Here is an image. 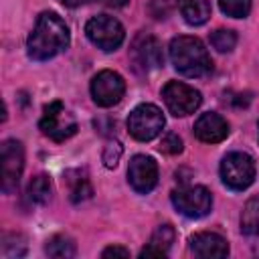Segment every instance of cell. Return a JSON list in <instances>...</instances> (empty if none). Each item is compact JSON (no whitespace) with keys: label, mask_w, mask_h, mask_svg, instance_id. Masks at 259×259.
I'll use <instances>...</instances> for the list:
<instances>
[{"label":"cell","mask_w":259,"mask_h":259,"mask_svg":"<svg viewBox=\"0 0 259 259\" xmlns=\"http://www.w3.org/2000/svg\"><path fill=\"white\" fill-rule=\"evenodd\" d=\"M132 59L138 69L142 71H154L164 65V55H162V45L158 42L156 36L148 32H140L134 42H132Z\"/></svg>","instance_id":"8fae6325"},{"label":"cell","mask_w":259,"mask_h":259,"mask_svg":"<svg viewBox=\"0 0 259 259\" xmlns=\"http://www.w3.org/2000/svg\"><path fill=\"white\" fill-rule=\"evenodd\" d=\"M127 182L140 194L150 192L158 182V164H156V160L152 156H146V154L134 156L130 160V166H127Z\"/></svg>","instance_id":"7c38bea8"},{"label":"cell","mask_w":259,"mask_h":259,"mask_svg":"<svg viewBox=\"0 0 259 259\" xmlns=\"http://www.w3.org/2000/svg\"><path fill=\"white\" fill-rule=\"evenodd\" d=\"M172 204L180 214L188 219H200L208 214L212 206V196L204 186H186L172 192Z\"/></svg>","instance_id":"ba28073f"},{"label":"cell","mask_w":259,"mask_h":259,"mask_svg":"<svg viewBox=\"0 0 259 259\" xmlns=\"http://www.w3.org/2000/svg\"><path fill=\"white\" fill-rule=\"evenodd\" d=\"M2 160V190L6 194L14 192L24 168V148L16 140H6L0 148Z\"/></svg>","instance_id":"30bf717a"},{"label":"cell","mask_w":259,"mask_h":259,"mask_svg":"<svg viewBox=\"0 0 259 259\" xmlns=\"http://www.w3.org/2000/svg\"><path fill=\"white\" fill-rule=\"evenodd\" d=\"M67 182H69V196L73 202H83L87 198H91L93 188L89 184V180L85 178V174H81L79 170L69 172L67 174Z\"/></svg>","instance_id":"ac0fdd59"},{"label":"cell","mask_w":259,"mask_h":259,"mask_svg":"<svg viewBox=\"0 0 259 259\" xmlns=\"http://www.w3.org/2000/svg\"><path fill=\"white\" fill-rule=\"evenodd\" d=\"M85 34L87 38L101 51H115L125 36V30L121 22L113 16L107 14H97L87 20L85 24Z\"/></svg>","instance_id":"277c9868"},{"label":"cell","mask_w":259,"mask_h":259,"mask_svg":"<svg viewBox=\"0 0 259 259\" xmlns=\"http://www.w3.org/2000/svg\"><path fill=\"white\" fill-rule=\"evenodd\" d=\"M69 28L57 12H42L28 36V57L34 61H49L69 47Z\"/></svg>","instance_id":"6da1fadb"},{"label":"cell","mask_w":259,"mask_h":259,"mask_svg":"<svg viewBox=\"0 0 259 259\" xmlns=\"http://www.w3.org/2000/svg\"><path fill=\"white\" fill-rule=\"evenodd\" d=\"M194 136L204 144H219L229 136V123L219 113H202L194 121Z\"/></svg>","instance_id":"4fadbf2b"},{"label":"cell","mask_w":259,"mask_h":259,"mask_svg":"<svg viewBox=\"0 0 259 259\" xmlns=\"http://www.w3.org/2000/svg\"><path fill=\"white\" fill-rule=\"evenodd\" d=\"M65 6H69V8H77V6H81L85 0H61Z\"/></svg>","instance_id":"4316f807"},{"label":"cell","mask_w":259,"mask_h":259,"mask_svg":"<svg viewBox=\"0 0 259 259\" xmlns=\"http://www.w3.org/2000/svg\"><path fill=\"white\" fill-rule=\"evenodd\" d=\"M174 229L170 225H160L154 233H152V239L150 243L140 251V257H148V255H158V257H164L166 251L170 249V245L174 243Z\"/></svg>","instance_id":"2e32d148"},{"label":"cell","mask_w":259,"mask_h":259,"mask_svg":"<svg viewBox=\"0 0 259 259\" xmlns=\"http://www.w3.org/2000/svg\"><path fill=\"white\" fill-rule=\"evenodd\" d=\"M241 233L247 239L251 251L259 255V196L251 198L241 214Z\"/></svg>","instance_id":"9a60e30c"},{"label":"cell","mask_w":259,"mask_h":259,"mask_svg":"<svg viewBox=\"0 0 259 259\" xmlns=\"http://www.w3.org/2000/svg\"><path fill=\"white\" fill-rule=\"evenodd\" d=\"M170 61L184 77H204L212 69V61L196 36H176L170 40Z\"/></svg>","instance_id":"7a4b0ae2"},{"label":"cell","mask_w":259,"mask_h":259,"mask_svg":"<svg viewBox=\"0 0 259 259\" xmlns=\"http://www.w3.org/2000/svg\"><path fill=\"white\" fill-rule=\"evenodd\" d=\"M219 6L231 18H245L251 12V0H219Z\"/></svg>","instance_id":"7402d4cb"},{"label":"cell","mask_w":259,"mask_h":259,"mask_svg":"<svg viewBox=\"0 0 259 259\" xmlns=\"http://www.w3.org/2000/svg\"><path fill=\"white\" fill-rule=\"evenodd\" d=\"M99 4H103V6H109V8H121V6H125L130 0H97Z\"/></svg>","instance_id":"484cf974"},{"label":"cell","mask_w":259,"mask_h":259,"mask_svg":"<svg viewBox=\"0 0 259 259\" xmlns=\"http://www.w3.org/2000/svg\"><path fill=\"white\" fill-rule=\"evenodd\" d=\"M180 14L192 26L204 24L210 18V2L208 0H178Z\"/></svg>","instance_id":"e0dca14e"},{"label":"cell","mask_w":259,"mask_h":259,"mask_svg":"<svg viewBox=\"0 0 259 259\" xmlns=\"http://www.w3.org/2000/svg\"><path fill=\"white\" fill-rule=\"evenodd\" d=\"M38 125L42 130V134L55 142H63L77 132V121L63 107L61 101H51L49 105H45V113H42Z\"/></svg>","instance_id":"52a82bcc"},{"label":"cell","mask_w":259,"mask_h":259,"mask_svg":"<svg viewBox=\"0 0 259 259\" xmlns=\"http://www.w3.org/2000/svg\"><path fill=\"white\" fill-rule=\"evenodd\" d=\"M101 257H130V251L119 245H111L101 253Z\"/></svg>","instance_id":"d4e9b609"},{"label":"cell","mask_w":259,"mask_h":259,"mask_svg":"<svg viewBox=\"0 0 259 259\" xmlns=\"http://www.w3.org/2000/svg\"><path fill=\"white\" fill-rule=\"evenodd\" d=\"M221 178L231 190H245L255 180V162L245 152H231L221 162Z\"/></svg>","instance_id":"3957f363"},{"label":"cell","mask_w":259,"mask_h":259,"mask_svg":"<svg viewBox=\"0 0 259 259\" xmlns=\"http://www.w3.org/2000/svg\"><path fill=\"white\" fill-rule=\"evenodd\" d=\"M162 97H164L168 111L176 117H184V115L194 113L202 101L200 93L194 87L180 83V81H168L162 89Z\"/></svg>","instance_id":"8992f818"},{"label":"cell","mask_w":259,"mask_h":259,"mask_svg":"<svg viewBox=\"0 0 259 259\" xmlns=\"http://www.w3.org/2000/svg\"><path fill=\"white\" fill-rule=\"evenodd\" d=\"M119 156H121V146L119 142H109L103 150V164L107 168H115L117 162H119Z\"/></svg>","instance_id":"603a6c76"},{"label":"cell","mask_w":259,"mask_h":259,"mask_svg":"<svg viewBox=\"0 0 259 259\" xmlns=\"http://www.w3.org/2000/svg\"><path fill=\"white\" fill-rule=\"evenodd\" d=\"M164 123H166L164 113L160 111V107L152 103H142L134 107L127 117V130L140 142H150L156 136H160L164 130Z\"/></svg>","instance_id":"5b68a950"},{"label":"cell","mask_w":259,"mask_h":259,"mask_svg":"<svg viewBox=\"0 0 259 259\" xmlns=\"http://www.w3.org/2000/svg\"><path fill=\"white\" fill-rule=\"evenodd\" d=\"M26 198L32 204H45L51 198V178L47 174H38L28 182Z\"/></svg>","instance_id":"ffe728a7"},{"label":"cell","mask_w":259,"mask_h":259,"mask_svg":"<svg viewBox=\"0 0 259 259\" xmlns=\"http://www.w3.org/2000/svg\"><path fill=\"white\" fill-rule=\"evenodd\" d=\"M45 253L49 257H55V259H71V257H75L77 249H75L73 239H69L65 235H55L53 239L47 241Z\"/></svg>","instance_id":"d6986e66"},{"label":"cell","mask_w":259,"mask_h":259,"mask_svg":"<svg viewBox=\"0 0 259 259\" xmlns=\"http://www.w3.org/2000/svg\"><path fill=\"white\" fill-rule=\"evenodd\" d=\"M160 150H162L164 154H180V152H182V140H180L176 134H166V136L162 138Z\"/></svg>","instance_id":"cb8c5ba5"},{"label":"cell","mask_w":259,"mask_h":259,"mask_svg":"<svg viewBox=\"0 0 259 259\" xmlns=\"http://www.w3.org/2000/svg\"><path fill=\"white\" fill-rule=\"evenodd\" d=\"M210 45L219 51V53H231L237 45V34L229 28H217L210 34Z\"/></svg>","instance_id":"44dd1931"},{"label":"cell","mask_w":259,"mask_h":259,"mask_svg":"<svg viewBox=\"0 0 259 259\" xmlns=\"http://www.w3.org/2000/svg\"><path fill=\"white\" fill-rule=\"evenodd\" d=\"M190 251L196 257H227L229 255V243L219 233H196L190 237Z\"/></svg>","instance_id":"5bb4252c"},{"label":"cell","mask_w":259,"mask_h":259,"mask_svg":"<svg viewBox=\"0 0 259 259\" xmlns=\"http://www.w3.org/2000/svg\"><path fill=\"white\" fill-rule=\"evenodd\" d=\"M125 93V81L115 71H99L91 81V97L99 107H113Z\"/></svg>","instance_id":"9c48e42d"}]
</instances>
